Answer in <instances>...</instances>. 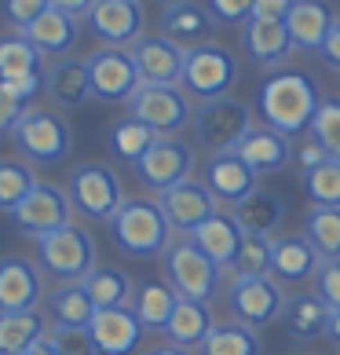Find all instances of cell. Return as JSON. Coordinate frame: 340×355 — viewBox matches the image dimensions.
Masks as SVG:
<instances>
[{"mask_svg": "<svg viewBox=\"0 0 340 355\" xmlns=\"http://www.w3.org/2000/svg\"><path fill=\"white\" fill-rule=\"evenodd\" d=\"M322 107L319 81L304 70H274L256 92V110L264 125L282 136H304Z\"/></svg>", "mask_w": 340, "mask_h": 355, "instance_id": "cell-1", "label": "cell"}, {"mask_svg": "<svg viewBox=\"0 0 340 355\" xmlns=\"http://www.w3.org/2000/svg\"><path fill=\"white\" fill-rule=\"evenodd\" d=\"M110 223V239L114 245L128 257H161L172 245V223H168L161 202L154 198H125L121 209L107 220Z\"/></svg>", "mask_w": 340, "mask_h": 355, "instance_id": "cell-2", "label": "cell"}, {"mask_svg": "<svg viewBox=\"0 0 340 355\" xmlns=\"http://www.w3.org/2000/svg\"><path fill=\"white\" fill-rule=\"evenodd\" d=\"M161 260H165V282L183 300H202V304H208L220 293V286H224V268L216 260H208L187 234L168 245L161 253Z\"/></svg>", "mask_w": 340, "mask_h": 355, "instance_id": "cell-3", "label": "cell"}, {"mask_svg": "<svg viewBox=\"0 0 340 355\" xmlns=\"http://www.w3.org/2000/svg\"><path fill=\"white\" fill-rule=\"evenodd\" d=\"M37 264H41L44 275L59 282H81L84 275L99 264L96 260V239L77 227V223H66V227L41 234L37 239Z\"/></svg>", "mask_w": 340, "mask_h": 355, "instance_id": "cell-4", "label": "cell"}, {"mask_svg": "<svg viewBox=\"0 0 340 355\" xmlns=\"http://www.w3.org/2000/svg\"><path fill=\"white\" fill-rule=\"evenodd\" d=\"M11 139H15L19 154L30 165H59L70 157L73 147L70 125L55 110H41V107H30L19 117L15 128H11Z\"/></svg>", "mask_w": 340, "mask_h": 355, "instance_id": "cell-5", "label": "cell"}, {"mask_svg": "<svg viewBox=\"0 0 340 355\" xmlns=\"http://www.w3.org/2000/svg\"><path fill=\"white\" fill-rule=\"evenodd\" d=\"M234 81H238V59L234 51L224 44H194L187 48V59H183V77H179V88L205 99H220V96H231Z\"/></svg>", "mask_w": 340, "mask_h": 355, "instance_id": "cell-6", "label": "cell"}, {"mask_svg": "<svg viewBox=\"0 0 340 355\" xmlns=\"http://www.w3.org/2000/svg\"><path fill=\"white\" fill-rule=\"evenodd\" d=\"M190 125L208 154H227L253 128V110L234 96H220V99H205L202 107H194Z\"/></svg>", "mask_w": 340, "mask_h": 355, "instance_id": "cell-7", "label": "cell"}, {"mask_svg": "<svg viewBox=\"0 0 340 355\" xmlns=\"http://www.w3.org/2000/svg\"><path fill=\"white\" fill-rule=\"evenodd\" d=\"M66 194H70V205L88 220H110L125 202L121 176L102 162H84V165L70 168Z\"/></svg>", "mask_w": 340, "mask_h": 355, "instance_id": "cell-8", "label": "cell"}, {"mask_svg": "<svg viewBox=\"0 0 340 355\" xmlns=\"http://www.w3.org/2000/svg\"><path fill=\"white\" fill-rule=\"evenodd\" d=\"M128 114L158 136H176L179 128L190 125L194 107L179 85H139L136 96L128 99Z\"/></svg>", "mask_w": 340, "mask_h": 355, "instance_id": "cell-9", "label": "cell"}, {"mask_svg": "<svg viewBox=\"0 0 340 355\" xmlns=\"http://www.w3.org/2000/svg\"><path fill=\"white\" fill-rule=\"evenodd\" d=\"M282 300H285L282 282L271 279V275H231L227 282V308L234 322H245L253 330L278 319Z\"/></svg>", "mask_w": 340, "mask_h": 355, "instance_id": "cell-10", "label": "cell"}, {"mask_svg": "<svg viewBox=\"0 0 340 355\" xmlns=\"http://www.w3.org/2000/svg\"><path fill=\"white\" fill-rule=\"evenodd\" d=\"M11 220H15V227L22 234H30V239H41V234L66 227V223H73V205H70L66 187L37 180V187L11 209Z\"/></svg>", "mask_w": 340, "mask_h": 355, "instance_id": "cell-11", "label": "cell"}, {"mask_svg": "<svg viewBox=\"0 0 340 355\" xmlns=\"http://www.w3.org/2000/svg\"><path fill=\"white\" fill-rule=\"evenodd\" d=\"M88 73H91V96L102 103H128L139 88V70L132 62L128 48H107L88 55Z\"/></svg>", "mask_w": 340, "mask_h": 355, "instance_id": "cell-12", "label": "cell"}, {"mask_svg": "<svg viewBox=\"0 0 340 355\" xmlns=\"http://www.w3.org/2000/svg\"><path fill=\"white\" fill-rule=\"evenodd\" d=\"M190 173H194V150H190V143H183L176 136H161L136 162L139 183L150 187V191H158V194L176 187V183H183V180H190Z\"/></svg>", "mask_w": 340, "mask_h": 355, "instance_id": "cell-13", "label": "cell"}, {"mask_svg": "<svg viewBox=\"0 0 340 355\" xmlns=\"http://www.w3.org/2000/svg\"><path fill=\"white\" fill-rule=\"evenodd\" d=\"M84 22L107 48H132L143 37L147 15L139 0H96Z\"/></svg>", "mask_w": 340, "mask_h": 355, "instance_id": "cell-14", "label": "cell"}, {"mask_svg": "<svg viewBox=\"0 0 340 355\" xmlns=\"http://www.w3.org/2000/svg\"><path fill=\"white\" fill-rule=\"evenodd\" d=\"M158 202L165 209L168 223H172V231H179V234H190L194 227H202L208 216L220 213V198L205 187V180H194V176L161 191Z\"/></svg>", "mask_w": 340, "mask_h": 355, "instance_id": "cell-15", "label": "cell"}, {"mask_svg": "<svg viewBox=\"0 0 340 355\" xmlns=\"http://www.w3.org/2000/svg\"><path fill=\"white\" fill-rule=\"evenodd\" d=\"M128 51H132V62L139 70V85H179L187 48L168 41L165 33H143Z\"/></svg>", "mask_w": 340, "mask_h": 355, "instance_id": "cell-16", "label": "cell"}, {"mask_svg": "<svg viewBox=\"0 0 340 355\" xmlns=\"http://www.w3.org/2000/svg\"><path fill=\"white\" fill-rule=\"evenodd\" d=\"M44 300V271L30 257H0V311H37Z\"/></svg>", "mask_w": 340, "mask_h": 355, "instance_id": "cell-17", "label": "cell"}, {"mask_svg": "<svg viewBox=\"0 0 340 355\" xmlns=\"http://www.w3.org/2000/svg\"><path fill=\"white\" fill-rule=\"evenodd\" d=\"M88 334L96 340L99 355H132L143 345V322L132 308H102L91 315Z\"/></svg>", "mask_w": 340, "mask_h": 355, "instance_id": "cell-18", "label": "cell"}, {"mask_svg": "<svg viewBox=\"0 0 340 355\" xmlns=\"http://www.w3.org/2000/svg\"><path fill=\"white\" fill-rule=\"evenodd\" d=\"M319 264H322V257L304 239V231L300 234H274L271 239V279H278L282 286H300V282L315 279Z\"/></svg>", "mask_w": 340, "mask_h": 355, "instance_id": "cell-19", "label": "cell"}, {"mask_svg": "<svg viewBox=\"0 0 340 355\" xmlns=\"http://www.w3.org/2000/svg\"><path fill=\"white\" fill-rule=\"evenodd\" d=\"M234 154H238L256 176L278 173V168H285L293 162V139L274 132V128H267V125H253L249 132H245V139L234 147Z\"/></svg>", "mask_w": 340, "mask_h": 355, "instance_id": "cell-20", "label": "cell"}, {"mask_svg": "<svg viewBox=\"0 0 340 355\" xmlns=\"http://www.w3.org/2000/svg\"><path fill=\"white\" fill-rule=\"evenodd\" d=\"M256 180L260 176L234 150L208 154V162H205V187L213 191L220 202H231L234 205V202L249 198V194L256 191Z\"/></svg>", "mask_w": 340, "mask_h": 355, "instance_id": "cell-21", "label": "cell"}, {"mask_svg": "<svg viewBox=\"0 0 340 355\" xmlns=\"http://www.w3.org/2000/svg\"><path fill=\"white\" fill-rule=\"evenodd\" d=\"M187 239L198 245L208 260H216V264L227 271V268H234V260H238L242 245H245V231L234 223L231 213H216V216H208L202 227H194Z\"/></svg>", "mask_w": 340, "mask_h": 355, "instance_id": "cell-22", "label": "cell"}, {"mask_svg": "<svg viewBox=\"0 0 340 355\" xmlns=\"http://www.w3.org/2000/svg\"><path fill=\"white\" fill-rule=\"evenodd\" d=\"M44 92L59 107L77 110L91 99V73H88V59L77 55H62L44 70Z\"/></svg>", "mask_w": 340, "mask_h": 355, "instance_id": "cell-23", "label": "cell"}, {"mask_svg": "<svg viewBox=\"0 0 340 355\" xmlns=\"http://www.w3.org/2000/svg\"><path fill=\"white\" fill-rule=\"evenodd\" d=\"M216 30L213 11L198 0H179V4H168L161 15V33L168 41H176L179 48H194V44H208V37Z\"/></svg>", "mask_w": 340, "mask_h": 355, "instance_id": "cell-24", "label": "cell"}, {"mask_svg": "<svg viewBox=\"0 0 340 355\" xmlns=\"http://www.w3.org/2000/svg\"><path fill=\"white\" fill-rule=\"evenodd\" d=\"M242 48L249 51V59L264 70L282 67L293 55V37L285 30V22H264V19H249L242 26Z\"/></svg>", "mask_w": 340, "mask_h": 355, "instance_id": "cell-25", "label": "cell"}, {"mask_svg": "<svg viewBox=\"0 0 340 355\" xmlns=\"http://www.w3.org/2000/svg\"><path fill=\"white\" fill-rule=\"evenodd\" d=\"M278 322L285 326V334L296 340H315L325 337V326H330V308L319 300L315 289H296V293H285Z\"/></svg>", "mask_w": 340, "mask_h": 355, "instance_id": "cell-26", "label": "cell"}, {"mask_svg": "<svg viewBox=\"0 0 340 355\" xmlns=\"http://www.w3.org/2000/svg\"><path fill=\"white\" fill-rule=\"evenodd\" d=\"M333 22V8L325 0H293L289 15H285V30L293 37V48L319 51Z\"/></svg>", "mask_w": 340, "mask_h": 355, "instance_id": "cell-27", "label": "cell"}, {"mask_svg": "<svg viewBox=\"0 0 340 355\" xmlns=\"http://www.w3.org/2000/svg\"><path fill=\"white\" fill-rule=\"evenodd\" d=\"M77 22L81 19H73V15H66V11H59V8H48L37 22L26 26L22 37L41 51V55H59L62 59L77 44Z\"/></svg>", "mask_w": 340, "mask_h": 355, "instance_id": "cell-28", "label": "cell"}, {"mask_svg": "<svg viewBox=\"0 0 340 355\" xmlns=\"http://www.w3.org/2000/svg\"><path fill=\"white\" fill-rule=\"evenodd\" d=\"M234 223L245 231V234H260V239H274L285 220V202L278 194H264V191H253L249 198L234 202L231 209Z\"/></svg>", "mask_w": 340, "mask_h": 355, "instance_id": "cell-29", "label": "cell"}, {"mask_svg": "<svg viewBox=\"0 0 340 355\" xmlns=\"http://www.w3.org/2000/svg\"><path fill=\"white\" fill-rule=\"evenodd\" d=\"M213 326H216V315L208 304H202V300H176V311H172V319H168L165 326V340H172V345L179 348H202L205 345V337L213 334Z\"/></svg>", "mask_w": 340, "mask_h": 355, "instance_id": "cell-30", "label": "cell"}, {"mask_svg": "<svg viewBox=\"0 0 340 355\" xmlns=\"http://www.w3.org/2000/svg\"><path fill=\"white\" fill-rule=\"evenodd\" d=\"M81 286H84L88 300L96 304V311H102V308H132L136 286L121 268H114V264H96L81 279Z\"/></svg>", "mask_w": 340, "mask_h": 355, "instance_id": "cell-31", "label": "cell"}, {"mask_svg": "<svg viewBox=\"0 0 340 355\" xmlns=\"http://www.w3.org/2000/svg\"><path fill=\"white\" fill-rule=\"evenodd\" d=\"M51 322L41 311H0V355H22L41 337H48Z\"/></svg>", "mask_w": 340, "mask_h": 355, "instance_id": "cell-32", "label": "cell"}, {"mask_svg": "<svg viewBox=\"0 0 340 355\" xmlns=\"http://www.w3.org/2000/svg\"><path fill=\"white\" fill-rule=\"evenodd\" d=\"M96 304L88 300L81 282H62L55 293L48 297V322L62 326V330H88Z\"/></svg>", "mask_w": 340, "mask_h": 355, "instance_id": "cell-33", "label": "cell"}, {"mask_svg": "<svg viewBox=\"0 0 340 355\" xmlns=\"http://www.w3.org/2000/svg\"><path fill=\"white\" fill-rule=\"evenodd\" d=\"M176 289L168 282H143L136 286V297H132V311L136 319L143 322V330H154V334H165L168 319L176 311Z\"/></svg>", "mask_w": 340, "mask_h": 355, "instance_id": "cell-34", "label": "cell"}, {"mask_svg": "<svg viewBox=\"0 0 340 355\" xmlns=\"http://www.w3.org/2000/svg\"><path fill=\"white\" fill-rule=\"evenodd\" d=\"M198 352L202 355H264V340H260V330H253V326L224 319L213 326V334L205 337V345Z\"/></svg>", "mask_w": 340, "mask_h": 355, "instance_id": "cell-35", "label": "cell"}, {"mask_svg": "<svg viewBox=\"0 0 340 355\" xmlns=\"http://www.w3.org/2000/svg\"><path fill=\"white\" fill-rule=\"evenodd\" d=\"M158 139H161V136L154 132V128H147L143 121H136V117L128 114V117H121V121H114V125H110L107 147H110V154L117 157V162H125V165H132V168H136V162H139V157L147 154Z\"/></svg>", "mask_w": 340, "mask_h": 355, "instance_id": "cell-36", "label": "cell"}, {"mask_svg": "<svg viewBox=\"0 0 340 355\" xmlns=\"http://www.w3.org/2000/svg\"><path fill=\"white\" fill-rule=\"evenodd\" d=\"M304 239L322 260H340V209L315 205L304 220Z\"/></svg>", "mask_w": 340, "mask_h": 355, "instance_id": "cell-37", "label": "cell"}, {"mask_svg": "<svg viewBox=\"0 0 340 355\" xmlns=\"http://www.w3.org/2000/svg\"><path fill=\"white\" fill-rule=\"evenodd\" d=\"M22 73H44V55L22 33L0 37V81L22 77Z\"/></svg>", "mask_w": 340, "mask_h": 355, "instance_id": "cell-38", "label": "cell"}, {"mask_svg": "<svg viewBox=\"0 0 340 355\" xmlns=\"http://www.w3.org/2000/svg\"><path fill=\"white\" fill-rule=\"evenodd\" d=\"M33 187H37V176H33L30 162L0 157V213H11Z\"/></svg>", "mask_w": 340, "mask_h": 355, "instance_id": "cell-39", "label": "cell"}, {"mask_svg": "<svg viewBox=\"0 0 340 355\" xmlns=\"http://www.w3.org/2000/svg\"><path fill=\"white\" fill-rule=\"evenodd\" d=\"M300 180H304V194L315 205L340 209V162H337V157H330V162L319 165V168L300 173Z\"/></svg>", "mask_w": 340, "mask_h": 355, "instance_id": "cell-40", "label": "cell"}, {"mask_svg": "<svg viewBox=\"0 0 340 355\" xmlns=\"http://www.w3.org/2000/svg\"><path fill=\"white\" fill-rule=\"evenodd\" d=\"M307 136H315L322 147L330 150V157L340 162V99H322V107L315 114V121H311Z\"/></svg>", "mask_w": 340, "mask_h": 355, "instance_id": "cell-41", "label": "cell"}, {"mask_svg": "<svg viewBox=\"0 0 340 355\" xmlns=\"http://www.w3.org/2000/svg\"><path fill=\"white\" fill-rule=\"evenodd\" d=\"M234 275H271V239L260 234H245V245L238 260H234Z\"/></svg>", "mask_w": 340, "mask_h": 355, "instance_id": "cell-42", "label": "cell"}, {"mask_svg": "<svg viewBox=\"0 0 340 355\" xmlns=\"http://www.w3.org/2000/svg\"><path fill=\"white\" fill-rule=\"evenodd\" d=\"M48 8H51L48 0H0V15H4V22L15 33H22L30 22H37Z\"/></svg>", "mask_w": 340, "mask_h": 355, "instance_id": "cell-43", "label": "cell"}, {"mask_svg": "<svg viewBox=\"0 0 340 355\" xmlns=\"http://www.w3.org/2000/svg\"><path fill=\"white\" fill-rule=\"evenodd\" d=\"M315 293L330 311H340V260H322L315 271Z\"/></svg>", "mask_w": 340, "mask_h": 355, "instance_id": "cell-44", "label": "cell"}, {"mask_svg": "<svg viewBox=\"0 0 340 355\" xmlns=\"http://www.w3.org/2000/svg\"><path fill=\"white\" fill-rule=\"evenodd\" d=\"M48 337L55 340V348L62 355H99L96 340H91L88 330H62V326H51Z\"/></svg>", "mask_w": 340, "mask_h": 355, "instance_id": "cell-45", "label": "cell"}, {"mask_svg": "<svg viewBox=\"0 0 340 355\" xmlns=\"http://www.w3.org/2000/svg\"><path fill=\"white\" fill-rule=\"evenodd\" d=\"M220 26H245L253 19V0H205Z\"/></svg>", "mask_w": 340, "mask_h": 355, "instance_id": "cell-46", "label": "cell"}, {"mask_svg": "<svg viewBox=\"0 0 340 355\" xmlns=\"http://www.w3.org/2000/svg\"><path fill=\"white\" fill-rule=\"evenodd\" d=\"M30 110V103L19 99L15 92H11L4 81H0V132H8L11 136V128H15V121Z\"/></svg>", "mask_w": 340, "mask_h": 355, "instance_id": "cell-47", "label": "cell"}, {"mask_svg": "<svg viewBox=\"0 0 340 355\" xmlns=\"http://www.w3.org/2000/svg\"><path fill=\"white\" fill-rule=\"evenodd\" d=\"M293 157H296L300 173H307V168H319V165L330 162V150H325L315 136H307V139H304V143H300V147L293 150Z\"/></svg>", "mask_w": 340, "mask_h": 355, "instance_id": "cell-48", "label": "cell"}, {"mask_svg": "<svg viewBox=\"0 0 340 355\" xmlns=\"http://www.w3.org/2000/svg\"><path fill=\"white\" fill-rule=\"evenodd\" d=\"M289 8H293V0H253V19H264V22H285Z\"/></svg>", "mask_w": 340, "mask_h": 355, "instance_id": "cell-49", "label": "cell"}, {"mask_svg": "<svg viewBox=\"0 0 340 355\" xmlns=\"http://www.w3.org/2000/svg\"><path fill=\"white\" fill-rule=\"evenodd\" d=\"M319 55H322L325 67L340 73V19L330 26V33H325V41H322V48H319Z\"/></svg>", "mask_w": 340, "mask_h": 355, "instance_id": "cell-50", "label": "cell"}, {"mask_svg": "<svg viewBox=\"0 0 340 355\" xmlns=\"http://www.w3.org/2000/svg\"><path fill=\"white\" fill-rule=\"evenodd\" d=\"M48 4L59 8V11H66V15H73V19H88V11H91L96 0H48Z\"/></svg>", "mask_w": 340, "mask_h": 355, "instance_id": "cell-51", "label": "cell"}, {"mask_svg": "<svg viewBox=\"0 0 340 355\" xmlns=\"http://www.w3.org/2000/svg\"><path fill=\"white\" fill-rule=\"evenodd\" d=\"M143 355H194L190 348H179V345H172V340H165V345H154V348H147Z\"/></svg>", "mask_w": 340, "mask_h": 355, "instance_id": "cell-52", "label": "cell"}, {"mask_svg": "<svg viewBox=\"0 0 340 355\" xmlns=\"http://www.w3.org/2000/svg\"><path fill=\"white\" fill-rule=\"evenodd\" d=\"M22 355H62V352L55 348V340H51V337H41L30 352H22Z\"/></svg>", "mask_w": 340, "mask_h": 355, "instance_id": "cell-53", "label": "cell"}, {"mask_svg": "<svg viewBox=\"0 0 340 355\" xmlns=\"http://www.w3.org/2000/svg\"><path fill=\"white\" fill-rule=\"evenodd\" d=\"M325 337L340 348V311H330V326H325Z\"/></svg>", "mask_w": 340, "mask_h": 355, "instance_id": "cell-54", "label": "cell"}, {"mask_svg": "<svg viewBox=\"0 0 340 355\" xmlns=\"http://www.w3.org/2000/svg\"><path fill=\"white\" fill-rule=\"evenodd\" d=\"M161 4H165V8H168V4H179V0H161Z\"/></svg>", "mask_w": 340, "mask_h": 355, "instance_id": "cell-55", "label": "cell"}, {"mask_svg": "<svg viewBox=\"0 0 340 355\" xmlns=\"http://www.w3.org/2000/svg\"><path fill=\"white\" fill-rule=\"evenodd\" d=\"M296 355H307V352H296Z\"/></svg>", "mask_w": 340, "mask_h": 355, "instance_id": "cell-56", "label": "cell"}]
</instances>
